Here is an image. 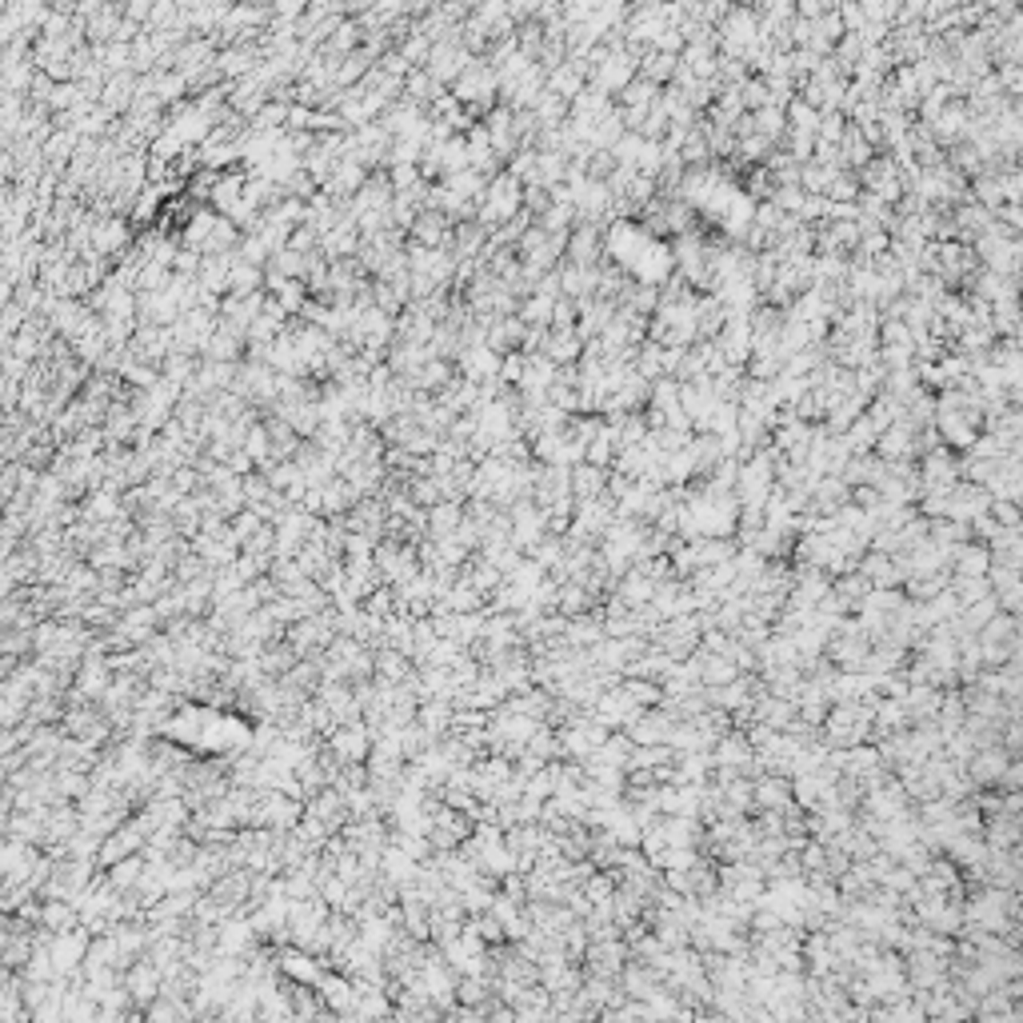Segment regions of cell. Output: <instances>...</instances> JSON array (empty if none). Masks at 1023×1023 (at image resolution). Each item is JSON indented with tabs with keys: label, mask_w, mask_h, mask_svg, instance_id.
I'll return each mask as SVG.
<instances>
[{
	"label": "cell",
	"mask_w": 1023,
	"mask_h": 1023,
	"mask_svg": "<svg viewBox=\"0 0 1023 1023\" xmlns=\"http://www.w3.org/2000/svg\"><path fill=\"white\" fill-rule=\"evenodd\" d=\"M412 232H416V240H424V244H440V240H448V220H444L440 212H424L420 220H412Z\"/></svg>",
	"instance_id": "6da1fadb"
}]
</instances>
